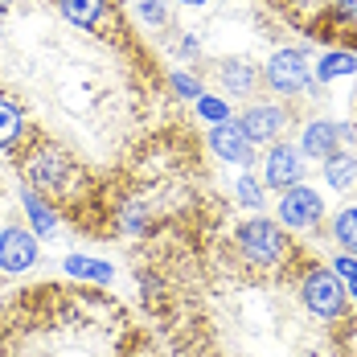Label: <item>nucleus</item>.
Masks as SVG:
<instances>
[{"mask_svg": "<svg viewBox=\"0 0 357 357\" xmlns=\"http://www.w3.org/2000/svg\"><path fill=\"white\" fill-rule=\"evenodd\" d=\"M13 4H17V0H0V13H8V8H13Z\"/></svg>", "mask_w": 357, "mask_h": 357, "instance_id": "26", "label": "nucleus"}, {"mask_svg": "<svg viewBox=\"0 0 357 357\" xmlns=\"http://www.w3.org/2000/svg\"><path fill=\"white\" fill-rule=\"evenodd\" d=\"M324 214V202L317 189H308V185H291L284 189V197H280V222H284L287 230H308V226H317Z\"/></svg>", "mask_w": 357, "mask_h": 357, "instance_id": "5", "label": "nucleus"}, {"mask_svg": "<svg viewBox=\"0 0 357 357\" xmlns=\"http://www.w3.org/2000/svg\"><path fill=\"white\" fill-rule=\"evenodd\" d=\"M333 271H337V280H345V284H349L345 296H354V300H357V259H354V255H337V259H333Z\"/></svg>", "mask_w": 357, "mask_h": 357, "instance_id": "20", "label": "nucleus"}, {"mask_svg": "<svg viewBox=\"0 0 357 357\" xmlns=\"http://www.w3.org/2000/svg\"><path fill=\"white\" fill-rule=\"evenodd\" d=\"M66 275L107 284V280H111V267H107V263H99V259H86V255H70V259H66Z\"/></svg>", "mask_w": 357, "mask_h": 357, "instance_id": "18", "label": "nucleus"}, {"mask_svg": "<svg viewBox=\"0 0 357 357\" xmlns=\"http://www.w3.org/2000/svg\"><path fill=\"white\" fill-rule=\"evenodd\" d=\"M197 115H206L210 123H222L226 119V103L222 99H197Z\"/></svg>", "mask_w": 357, "mask_h": 357, "instance_id": "23", "label": "nucleus"}, {"mask_svg": "<svg viewBox=\"0 0 357 357\" xmlns=\"http://www.w3.org/2000/svg\"><path fill=\"white\" fill-rule=\"evenodd\" d=\"M218 82L230 86V95H247L250 86H255V70H250L247 62H222L218 66Z\"/></svg>", "mask_w": 357, "mask_h": 357, "instance_id": "17", "label": "nucleus"}, {"mask_svg": "<svg viewBox=\"0 0 357 357\" xmlns=\"http://www.w3.org/2000/svg\"><path fill=\"white\" fill-rule=\"evenodd\" d=\"M140 17L148 25H165L169 21V0H140Z\"/></svg>", "mask_w": 357, "mask_h": 357, "instance_id": "22", "label": "nucleus"}, {"mask_svg": "<svg viewBox=\"0 0 357 357\" xmlns=\"http://www.w3.org/2000/svg\"><path fill=\"white\" fill-rule=\"evenodd\" d=\"M25 132V111L13 95H0V148H13Z\"/></svg>", "mask_w": 357, "mask_h": 357, "instance_id": "12", "label": "nucleus"}, {"mask_svg": "<svg viewBox=\"0 0 357 357\" xmlns=\"http://www.w3.org/2000/svg\"><path fill=\"white\" fill-rule=\"evenodd\" d=\"M210 148H214L222 160H230V165H255V144L243 136V128L230 119H222V123H214L210 128Z\"/></svg>", "mask_w": 357, "mask_h": 357, "instance_id": "10", "label": "nucleus"}, {"mask_svg": "<svg viewBox=\"0 0 357 357\" xmlns=\"http://www.w3.org/2000/svg\"><path fill=\"white\" fill-rule=\"evenodd\" d=\"M296 296H300V308L321 324L345 321V287L337 280L333 267H308L296 284Z\"/></svg>", "mask_w": 357, "mask_h": 357, "instance_id": "3", "label": "nucleus"}, {"mask_svg": "<svg viewBox=\"0 0 357 357\" xmlns=\"http://www.w3.org/2000/svg\"><path fill=\"white\" fill-rule=\"evenodd\" d=\"M234 250H238V263H247L255 271H275L287 259V238L271 218H250L234 234Z\"/></svg>", "mask_w": 357, "mask_h": 357, "instance_id": "2", "label": "nucleus"}, {"mask_svg": "<svg viewBox=\"0 0 357 357\" xmlns=\"http://www.w3.org/2000/svg\"><path fill=\"white\" fill-rule=\"evenodd\" d=\"M333 238H337V247L345 250V255L357 259V206L337 210V218H333Z\"/></svg>", "mask_w": 357, "mask_h": 357, "instance_id": "15", "label": "nucleus"}, {"mask_svg": "<svg viewBox=\"0 0 357 357\" xmlns=\"http://www.w3.org/2000/svg\"><path fill=\"white\" fill-rule=\"evenodd\" d=\"M337 140H341V128H337V123H328V119H317V123H308V128H304V136H300V152L324 160V156H333V152H337Z\"/></svg>", "mask_w": 357, "mask_h": 357, "instance_id": "11", "label": "nucleus"}, {"mask_svg": "<svg viewBox=\"0 0 357 357\" xmlns=\"http://www.w3.org/2000/svg\"><path fill=\"white\" fill-rule=\"evenodd\" d=\"M234 123L243 128V136H247L250 144H275L280 132L287 128V111L275 107V103H255V107H247Z\"/></svg>", "mask_w": 357, "mask_h": 357, "instance_id": "6", "label": "nucleus"}, {"mask_svg": "<svg viewBox=\"0 0 357 357\" xmlns=\"http://www.w3.org/2000/svg\"><path fill=\"white\" fill-rule=\"evenodd\" d=\"M58 8H62V17L70 25H78V29H95L99 17H103V0H58Z\"/></svg>", "mask_w": 357, "mask_h": 357, "instance_id": "13", "label": "nucleus"}, {"mask_svg": "<svg viewBox=\"0 0 357 357\" xmlns=\"http://www.w3.org/2000/svg\"><path fill=\"white\" fill-rule=\"evenodd\" d=\"M324 181H328L333 189H349V185L357 181V160L354 156H345V152L324 156Z\"/></svg>", "mask_w": 357, "mask_h": 357, "instance_id": "14", "label": "nucleus"}, {"mask_svg": "<svg viewBox=\"0 0 357 357\" xmlns=\"http://www.w3.org/2000/svg\"><path fill=\"white\" fill-rule=\"evenodd\" d=\"M354 70H357V58H354V54H324L321 66H317V78H321V82H333V78L354 74Z\"/></svg>", "mask_w": 357, "mask_h": 357, "instance_id": "19", "label": "nucleus"}, {"mask_svg": "<svg viewBox=\"0 0 357 357\" xmlns=\"http://www.w3.org/2000/svg\"><path fill=\"white\" fill-rule=\"evenodd\" d=\"M181 4H193V8H197V4H206V0H181Z\"/></svg>", "mask_w": 357, "mask_h": 357, "instance_id": "27", "label": "nucleus"}, {"mask_svg": "<svg viewBox=\"0 0 357 357\" xmlns=\"http://www.w3.org/2000/svg\"><path fill=\"white\" fill-rule=\"evenodd\" d=\"M173 86H177L181 99H202V86H197L189 74H173Z\"/></svg>", "mask_w": 357, "mask_h": 357, "instance_id": "24", "label": "nucleus"}, {"mask_svg": "<svg viewBox=\"0 0 357 357\" xmlns=\"http://www.w3.org/2000/svg\"><path fill=\"white\" fill-rule=\"evenodd\" d=\"M238 202L250 206V210H259V206H263V185L255 177H238Z\"/></svg>", "mask_w": 357, "mask_h": 357, "instance_id": "21", "label": "nucleus"}, {"mask_svg": "<svg viewBox=\"0 0 357 357\" xmlns=\"http://www.w3.org/2000/svg\"><path fill=\"white\" fill-rule=\"evenodd\" d=\"M37 263V238L21 226H4L0 230V271L17 275V271H29Z\"/></svg>", "mask_w": 357, "mask_h": 357, "instance_id": "9", "label": "nucleus"}, {"mask_svg": "<svg viewBox=\"0 0 357 357\" xmlns=\"http://www.w3.org/2000/svg\"><path fill=\"white\" fill-rule=\"evenodd\" d=\"M21 206H25V214H29V222H33V234H41V238H50L54 234V226H58V218H54V210L37 197L33 189L29 193H21Z\"/></svg>", "mask_w": 357, "mask_h": 357, "instance_id": "16", "label": "nucleus"}, {"mask_svg": "<svg viewBox=\"0 0 357 357\" xmlns=\"http://www.w3.org/2000/svg\"><path fill=\"white\" fill-rule=\"evenodd\" d=\"M0 357H160L132 312L86 287H29L0 308Z\"/></svg>", "mask_w": 357, "mask_h": 357, "instance_id": "1", "label": "nucleus"}, {"mask_svg": "<svg viewBox=\"0 0 357 357\" xmlns=\"http://www.w3.org/2000/svg\"><path fill=\"white\" fill-rule=\"evenodd\" d=\"M21 173L29 177L37 193H66L74 177V160L66 156V148H58L54 140H41L21 156Z\"/></svg>", "mask_w": 357, "mask_h": 357, "instance_id": "4", "label": "nucleus"}, {"mask_svg": "<svg viewBox=\"0 0 357 357\" xmlns=\"http://www.w3.org/2000/svg\"><path fill=\"white\" fill-rule=\"evenodd\" d=\"M300 156H304V152H300L296 144L275 140L271 152H267V160H263V181H267L271 189H291V185H300V181H304Z\"/></svg>", "mask_w": 357, "mask_h": 357, "instance_id": "7", "label": "nucleus"}, {"mask_svg": "<svg viewBox=\"0 0 357 357\" xmlns=\"http://www.w3.org/2000/svg\"><path fill=\"white\" fill-rule=\"evenodd\" d=\"M263 82H267L271 91H280V95H296V91L308 82L304 54H300V50H280V54L267 62V70H263Z\"/></svg>", "mask_w": 357, "mask_h": 357, "instance_id": "8", "label": "nucleus"}, {"mask_svg": "<svg viewBox=\"0 0 357 357\" xmlns=\"http://www.w3.org/2000/svg\"><path fill=\"white\" fill-rule=\"evenodd\" d=\"M333 8H337L341 21H354L357 25V0H333Z\"/></svg>", "mask_w": 357, "mask_h": 357, "instance_id": "25", "label": "nucleus"}]
</instances>
